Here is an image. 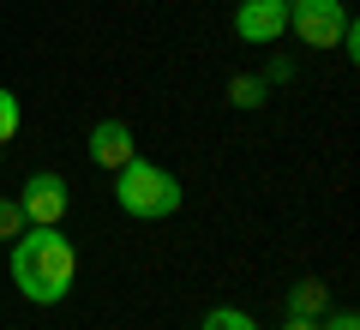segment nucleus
<instances>
[{"label":"nucleus","mask_w":360,"mask_h":330,"mask_svg":"<svg viewBox=\"0 0 360 330\" xmlns=\"http://www.w3.org/2000/svg\"><path fill=\"white\" fill-rule=\"evenodd\" d=\"M6 265H13V282L30 306H60L78 282V246L60 229H25Z\"/></svg>","instance_id":"1"},{"label":"nucleus","mask_w":360,"mask_h":330,"mask_svg":"<svg viewBox=\"0 0 360 330\" xmlns=\"http://www.w3.org/2000/svg\"><path fill=\"white\" fill-rule=\"evenodd\" d=\"M115 204L127 216H139V222H162V216L180 210V180L168 174V168L132 156L127 168H115Z\"/></svg>","instance_id":"2"},{"label":"nucleus","mask_w":360,"mask_h":330,"mask_svg":"<svg viewBox=\"0 0 360 330\" xmlns=\"http://www.w3.org/2000/svg\"><path fill=\"white\" fill-rule=\"evenodd\" d=\"M288 30L307 49H336L348 30V6L342 0H288Z\"/></svg>","instance_id":"3"},{"label":"nucleus","mask_w":360,"mask_h":330,"mask_svg":"<svg viewBox=\"0 0 360 330\" xmlns=\"http://www.w3.org/2000/svg\"><path fill=\"white\" fill-rule=\"evenodd\" d=\"M66 204H72V192H66V180L54 174V168H42V174H30L25 186H18V210H25L30 229H60Z\"/></svg>","instance_id":"4"},{"label":"nucleus","mask_w":360,"mask_h":330,"mask_svg":"<svg viewBox=\"0 0 360 330\" xmlns=\"http://www.w3.org/2000/svg\"><path fill=\"white\" fill-rule=\"evenodd\" d=\"M288 30V0H240L234 6V37L240 42H276Z\"/></svg>","instance_id":"5"},{"label":"nucleus","mask_w":360,"mask_h":330,"mask_svg":"<svg viewBox=\"0 0 360 330\" xmlns=\"http://www.w3.org/2000/svg\"><path fill=\"white\" fill-rule=\"evenodd\" d=\"M132 156H139V139H132L127 120H96V127H90V163L96 168L115 174V168H127Z\"/></svg>","instance_id":"6"},{"label":"nucleus","mask_w":360,"mask_h":330,"mask_svg":"<svg viewBox=\"0 0 360 330\" xmlns=\"http://www.w3.org/2000/svg\"><path fill=\"white\" fill-rule=\"evenodd\" d=\"M324 306H330L324 277H300L295 288H288V318H324Z\"/></svg>","instance_id":"7"},{"label":"nucleus","mask_w":360,"mask_h":330,"mask_svg":"<svg viewBox=\"0 0 360 330\" xmlns=\"http://www.w3.org/2000/svg\"><path fill=\"white\" fill-rule=\"evenodd\" d=\"M264 96H270V84H264L258 72L229 78V102H234V108H246V115H252V108H264Z\"/></svg>","instance_id":"8"},{"label":"nucleus","mask_w":360,"mask_h":330,"mask_svg":"<svg viewBox=\"0 0 360 330\" xmlns=\"http://www.w3.org/2000/svg\"><path fill=\"white\" fill-rule=\"evenodd\" d=\"M198 330H258V318H252V312H240V306H210Z\"/></svg>","instance_id":"9"},{"label":"nucleus","mask_w":360,"mask_h":330,"mask_svg":"<svg viewBox=\"0 0 360 330\" xmlns=\"http://www.w3.org/2000/svg\"><path fill=\"white\" fill-rule=\"evenodd\" d=\"M18 127H25V108H18V96L6 84H0V144H13Z\"/></svg>","instance_id":"10"},{"label":"nucleus","mask_w":360,"mask_h":330,"mask_svg":"<svg viewBox=\"0 0 360 330\" xmlns=\"http://www.w3.org/2000/svg\"><path fill=\"white\" fill-rule=\"evenodd\" d=\"M30 222H25V210H18V198H0V241H18Z\"/></svg>","instance_id":"11"},{"label":"nucleus","mask_w":360,"mask_h":330,"mask_svg":"<svg viewBox=\"0 0 360 330\" xmlns=\"http://www.w3.org/2000/svg\"><path fill=\"white\" fill-rule=\"evenodd\" d=\"M258 78H264L270 90H276V84H288V78H295V61H270V66H264Z\"/></svg>","instance_id":"12"},{"label":"nucleus","mask_w":360,"mask_h":330,"mask_svg":"<svg viewBox=\"0 0 360 330\" xmlns=\"http://www.w3.org/2000/svg\"><path fill=\"white\" fill-rule=\"evenodd\" d=\"M319 330H360V318H354V312H348V306H342V312H330V324H324V318H319Z\"/></svg>","instance_id":"13"},{"label":"nucleus","mask_w":360,"mask_h":330,"mask_svg":"<svg viewBox=\"0 0 360 330\" xmlns=\"http://www.w3.org/2000/svg\"><path fill=\"white\" fill-rule=\"evenodd\" d=\"M283 330H319V318H288Z\"/></svg>","instance_id":"14"},{"label":"nucleus","mask_w":360,"mask_h":330,"mask_svg":"<svg viewBox=\"0 0 360 330\" xmlns=\"http://www.w3.org/2000/svg\"><path fill=\"white\" fill-rule=\"evenodd\" d=\"M0 156H6V144H0Z\"/></svg>","instance_id":"15"}]
</instances>
